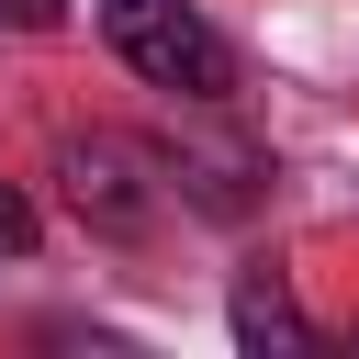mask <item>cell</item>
I'll return each mask as SVG.
<instances>
[{
  "label": "cell",
  "instance_id": "1",
  "mask_svg": "<svg viewBox=\"0 0 359 359\" xmlns=\"http://www.w3.org/2000/svg\"><path fill=\"white\" fill-rule=\"evenodd\" d=\"M101 34L146 90H180V101H224L236 90V45L191 0H101Z\"/></svg>",
  "mask_w": 359,
  "mask_h": 359
},
{
  "label": "cell",
  "instance_id": "4",
  "mask_svg": "<svg viewBox=\"0 0 359 359\" xmlns=\"http://www.w3.org/2000/svg\"><path fill=\"white\" fill-rule=\"evenodd\" d=\"M0 247H34V213H22V191H0Z\"/></svg>",
  "mask_w": 359,
  "mask_h": 359
},
{
  "label": "cell",
  "instance_id": "5",
  "mask_svg": "<svg viewBox=\"0 0 359 359\" xmlns=\"http://www.w3.org/2000/svg\"><path fill=\"white\" fill-rule=\"evenodd\" d=\"M0 11H11V22H56L67 0H0Z\"/></svg>",
  "mask_w": 359,
  "mask_h": 359
},
{
  "label": "cell",
  "instance_id": "3",
  "mask_svg": "<svg viewBox=\"0 0 359 359\" xmlns=\"http://www.w3.org/2000/svg\"><path fill=\"white\" fill-rule=\"evenodd\" d=\"M236 348H247V359H303V348H314V325H303V303L280 292V269H247V280H236Z\"/></svg>",
  "mask_w": 359,
  "mask_h": 359
},
{
  "label": "cell",
  "instance_id": "2",
  "mask_svg": "<svg viewBox=\"0 0 359 359\" xmlns=\"http://www.w3.org/2000/svg\"><path fill=\"white\" fill-rule=\"evenodd\" d=\"M56 180H67V213H79L90 236H146V213H157L146 157H135L123 135H67V146H56Z\"/></svg>",
  "mask_w": 359,
  "mask_h": 359
}]
</instances>
